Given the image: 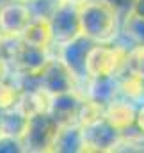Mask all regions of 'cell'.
<instances>
[{"label": "cell", "instance_id": "obj_1", "mask_svg": "<svg viewBox=\"0 0 144 153\" xmlns=\"http://www.w3.org/2000/svg\"><path fill=\"white\" fill-rule=\"evenodd\" d=\"M78 18L82 36L91 43H112L123 23L117 11L105 0H82Z\"/></svg>", "mask_w": 144, "mask_h": 153}, {"label": "cell", "instance_id": "obj_2", "mask_svg": "<svg viewBox=\"0 0 144 153\" xmlns=\"http://www.w3.org/2000/svg\"><path fill=\"white\" fill-rule=\"evenodd\" d=\"M126 48L112 46L110 43H94L87 48L84 59L85 76L89 78H105L117 76L125 68Z\"/></svg>", "mask_w": 144, "mask_h": 153}, {"label": "cell", "instance_id": "obj_3", "mask_svg": "<svg viewBox=\"0 0 144 153\" xmlns=\"http://www.w3.org/2000/svg\"><path fill=\"white\" fill-rule=\"evenodd\" d=\"M59 123L52 114H32L27 119V126L22 139L25 152H53Z\"/></svg>", "mask_w": 144, "mask_h": 153}, {"label": "cell", "instance_id": "obj_4", "mask_svg": "<svg viewBox=\"0 0 144 153\" xmlns=\"http://www.w3.org/2000/svg\"><path fill=\"white\" fill-rule=\"evenodd\" d=\"M52 23V34H53V43L66 45L78 36L80 32V18H78V4H70V2H59L53 16L50 20Z\"/></svg>", "mask_w": 144, "mask_h": 153}, {"label": "cell", "instance_id": "obj_5", "mask_svg": "<svg viewBox=\"0 0 144 153\" xmlns=\"http://www.w3.org/2000/svg\"><path fill=\"white\" fill-rule=\"evenodd\" d=\"M9 59L14 62V66L23 75L27 76H39V73L45 70V66L50 61L45 48L32 46V45L22 41L20 38L14 43L11 53H9Z\"/></svg>", "mask_w": 144, "mask_h": 153}, {"label": "cell", "instance_id": "obj_6", "mask_svg": "<svg viewBox=\"0 0 144 153\" xmlns=\"http://www.w3.org/2000/svg\"><path fill=\"white\" fill-rule=\"evenodd\" d=\"M34 13L23 2H7L0 7V36L5 38H20Z\"/></svg>", "mask_w": 144, "mask_h": 153}, {"label": "cell", "instance_id": "obj_7", "mask_svg": "<svg viewBox=\"0 0 144 153\" xmlns=\"http://www.w3.org/2000/svg\"><path fill=\"white\" fill-rule=\"evenodd\" d=\"M41 78V85L50 89L53 94H59V93H66V91H71L73 89V80L75 75L73 71L59 59H50L48 64L45 66V70L39 73Z\"/></svg>", "mask_w": 144, "mask_h": 153}, {"label": "cell", "instance_id": "obj_8", "mask_svg": "<svg viewBox=\"0 0 144 153\" xmlns=\"http://www.w3.org/2000/svg\"><path fill=\"white\" fill-rule=\"evenodd\" d=\"M135 114L137 111L134 103L128 100H110L103 111L105 121L121 134H125L128 128L135 125Z\"/></svg>", "mask_w": 144, "mask_h": 153}, {"label": "cell", "instance_id": "obj_9", "mask_svg": "<svg viewBox=\"0 0 144 153\" xmlns=\"http://www.w3.org/2000/svg\"><path fill=\"white\" fill-rule=\"evenodd\" d=\"M22 41L37 46V48H45L48 50V46L53 43V34H52V23L46 16H32V20L29 22V25L25 27V30L20 36Z\"/></svg>", "mask_w": 144, "mask_h": 153}, {"label": "cell", "instance_id": "obj_10", "mask_svg": "<svg viewBox=\"0 0 144 153\" xmlns=\"http://www.w3.org/2000/svg\"><path fill=\"white\" fill-rule=\"evenodd\" d=\"M117 82V89L119 93L132 103H141L144 100V78L137 75H132L128 71H121L119 75L116 76Z\"/></svg>", "mask_w": 144, "mask_h": 153}, {"label": "cell", "instance_id": "obj_11", "mask_svg": "<svg viewBox=\"0 0 144 153\" xmlns=\"http://www.w3.org/2000/svg\"><path fill=\"white\" fill-rule=\"evenodd\" d=\"M27 116L23 114L18 107L5 109L0 114V134L4 135H13V137H22L27 126Z\"/></svg>", "mask_w": 144, "mask_h": 153}, {"label": "cell", "instance_id": "obj_12", "mask_svg": "<svg viewBox=\"0 0 144 153\" xmlns=\"http://www.w3.org/2000/svg\"><path fill=\"white\" fill-rule=\"evenodd\" d=\"M103 111H105V105L93 100V98H85L82 100L80 103V109H78V116H76V123L84 128V126H89V125H94L98 121L103 119Z\"/></svg>", "mask_w": 144, "mask_h": 153}, {"label": "cell", "instance_id": "obj_13", "mask_svg": "<svg viewBox=\"0 0 144 153\" xmlns=\"http://www.w3.org/2000/svg\"><path fill=\"white\" fill-rule=\"evenodd\" d=\"M123 71H128L132 75L144 78V43H139L132 46L130 50H126Z\"/></svg>", "mask_w": 144, "mask_h": 153}, {"label": "cell", "instance_id": "obj_14", "mask_svg": "<svg viewBox=\"0 0 144 153\" xmlns=\"http://www.w3.org/2000/svg\"><path fill=\"white\" fill-rule=\"evenodd\" d=\"M20 94H22V91L18 87L5 82V78L0 80V111L16 107V103L20 100Z\"/></svg>", "mask_w": 144, "mask_h": 153}, {"label": "cell", "instance_id": "obj_15", "mask_svg": "<svg viewBox=\"0 0 144 153\" xmlns=\"http://www.w3.org/2000/svg\"><path fill=\"white\" fill-rule=\"evenodd\" d=\"M105 2L117 11L123 23H126L130 16L135 14V9H137V0H105Z\"/></svg>", "mask_w": 144, "mask_h": 153}, {"label": "cell", "instance_id": "obj_16", "mask_svg": "<svg viewBox=\"0 0 144 153\" xmlns=\"http://www.w3.org/2000/svg\"><path fill=\"white\" fill-rule=\"evenodd\" d=\"M135 125H137L139 132L144 135V105H141V109H139L137 114H135Z\"/></svg>", "mask_w": 144, "mask_h": 153}, {"label": "cell", "instance_id": "obj_17", "mask_svg": "<svg viewBox=\"0 0 144 153\" xmlns=\"http://www.w3.org/2000/svg\"><path fill=\"white\" fill-rule=\"evenodd\" d=\"M7 75V61L4 57H0V80H4Z\"/></svg>", "mask_w": 144, "mask_h": 153}, {"label": "cell", "instance_id": "obj_18", "mask_svg": "<svg viewBox=\"0 0 144 153\" xmlns=\"http://www.w3.org/2000/svg\"><path fill=\"white\" fill-rule=\"evenodd\" d=\"M57 2H70V4H80L82 0H57Z\"/></svg>", "mask_w": 144, "mask_h": 153}, {"label": "cell", "instance_id": "obj_19", "mask_svg": "<svg viewBox=\"0 0 144 153\" xmlns=\"http://www.w3.org/2000/svg\"><path fill=\"white\" fill-rule=\"evenodd\" d=\"M14 2H23V4H34L37 0H14Z\"/></svg>", "mask_w": 144, "mask_h": 153}]
</instances>
